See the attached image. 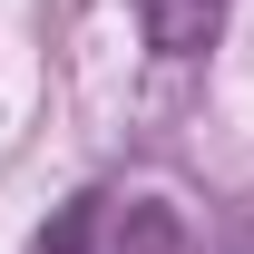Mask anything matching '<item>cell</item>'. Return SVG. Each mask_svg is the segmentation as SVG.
<instances>
[{
	"label": "cell",
	"instance_id": "obj_2",
	"mask_svg": "<svg viewBox=\"0 0 254 254\" xmlns=\"http://www.w3.org/2000/svg\"><path fill=\"white\" fill-rule=\"evenodd\" d=\"M98 205H108V195H78V205H59V215L39 225V245H30V254H98Z\"/></svg>",
	"mask_w": 254,
	"mask_h": 254
},
{
	"label": "cell",
	"instance_id": "obj_1",
	"mask_svg": "<svg viewBox=\"0 0 254 254\" xmlns=\"http://www.w3.org/2000/svg\"><path fill=\"white\" fill-rule=\"evenodd\" d=\"M127 10H137V30H147L157 59H205L225 39V10L235 0H127Z\"/></svg>",
	"mask_w": 254,
	"mask_h": 254
}]
</instances>
